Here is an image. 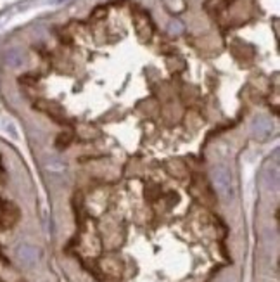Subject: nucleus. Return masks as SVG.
<instances>
[{
    "mask_svg": "<svg viewBox=\"0 0 280 282\" xmlns=\"http://www.w3.org/2000/svg\"><path fill=\"white\" fill-rule=\"evenodd\" d=\"M211 182L218 192L220 199L225 202H230L234 199V182L232 173L225 164H216L211 170Z\"/></svg>",
    "mask_w": 280,
    "mask_h": 282,
    "instance_id": "f257e3e1",
    "label": "nucleus"
},
{
    "mask_svg": "<svg viewBox=\"0 0 280 282\" xmlns=\"http://www.w3.org/2000/svg\"><path fill=\"white\" fill-rule=\"evenodd\" d=\"M251 130H253V134L256 139H270L273 135V121L265 115H258L254 116L253 123H251Z\"/></svg>",
    "mask_w": 280,
    "mask_h": 282,
    "instance_id": "f03ea898",
    "label": "nucleus"
},
{
    "mask_svg": "<svg viewBox=\"0 0 280 282\" xmlns=\"http://www.w3.org/2000/svg\"><path fill=\"white\" fill-rule=\"evenodd\" d=\"M38 249L35 248V246H31V244H19L18 249H16V256H18L19 263L21 265H24V267H33L35 263L38 262Z\"/></svg>",
    "mask_w": 280,
    "mask_h": 282,
    "instance_id": "7ed1b4c3",
    "label": "nucleus"
},
{
    "mask_svg": "<svg viewBox=\"0 0 280 282\" xmlns=\"http://www.w3.org/2000/svg\"><path fill=\"white\" fill-rule=\"evenodd\" d=\"M45 166H47V170H49V172H52V173H64L66 170H68V164H66V161H62V158H59V156L47 158Z\"/></svg>",
    "mask_w": 280,
    "mask_h": 282,
    "instance_id": "20e7f679",
    "label": "nucleus"
},
{
    "mask_svg": "<svg viewBox=\"0 0 280 282\" xmlns=\"http://www.w3.org/2000/svg\"><path fill=\"white\" fill-rule=\"evenodd\" d=\"M5 61H7V64L12 66V68H18V66L23 64L24 56L19 49H11L7 54H5Z\"/></svg>",
    "mask_w": 280,
    "mask_h": 282,
    "instance_id": "39448f33",
    "label": "nucleus"
},
{
    "mask_svg": "<svg viewBox=\"0 0 280 282\" xmlns=\"http://www.w3.org/2000/svg\"><path fill=\"white\" fill-rule=\"evenodd\" d=\"M265 182H266V187H268L270 191H275L277 187H279V170H277V168H268V172H266V177H265Z\"/></svg>",
    "mask_w": 280,
    "mask_h": 282,
    "instance_id": "423d86ee",
    "label": "nucleus"
},
{
    "mask_svg": "<svg viewBox=\"0 0 280 282\" xmlns=\"http://www.w3.org/2000/svg\"><path fill=\"white\" fill-rule=\"evenodd\" d=\"M168 31H170L171 35H178L183 31V26L180 21H170V24H168Z\"/></svg>",
    "mask_w": 280,
    "mask_h": 282,
    "instance_id": "0eeeda50",
    "label": "nucleus"
},
{
    "mask_svg": "<svg viewBox=\"0 0 280 282\" xmlns=\"http://www.w3.org/2000/svg\"><path fill=\"white\" fill-rule=\"evenodd\" d=\"M62 2H66V0H56V4H62Z\"/></svg>",
    "mask_w": 280,
    "mask_h": 282,
    "instance_id": "6e6552de",
    "label": "nucleus"
}]
</instances>
